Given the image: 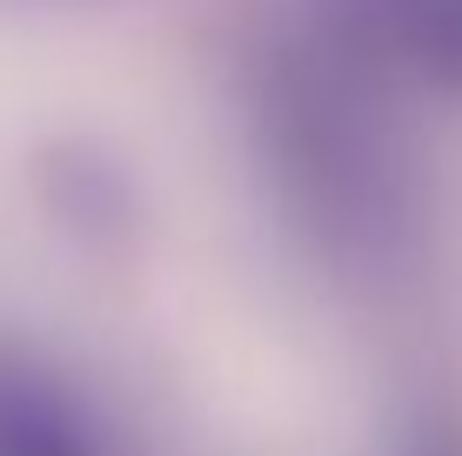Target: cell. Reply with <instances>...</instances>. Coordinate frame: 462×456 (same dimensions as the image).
<instances>
[{
  "label": "cell",
  "instance_id": "obj_1",
  "mask_svg": "<svg viewBox=\"0 0 462 456\" xmlns=\"http://www.w3.org/2000/svg\"><path fill=\"white\" fill-rule=\"evenodd\" d=\"M336 41L275 34L248 54V121L262 162L322 256L348 269H395L416 242L422 188L389 101Z\"/></svg>",
  "mask_w": 462,
  "mask_h": 456
},
{
  "label": "cell",
  "instance_id": "obj_2",
  "mask_svg": "<svg viewBox=\"0 0 462 456\" xmlns=\"http://www.w3.org/2000/svg\"><path fill=\"white\" fill-rule=\"evenodd\" d=\"M27 181H34V201L54 228H68L74 242L115 248L121 235H134L141 222V188L134 175L88 135H54L27 154Z\"/></svg>",
  "mask_w": 462,
  "mask_h": 456
},
{
  "label": "cell",
  "instance_id": "obj_3",
  "mask_svg": "<svg viewBox=\"0 0 462 456\" xmlns=\"http://www.w3.org/2000/svg\"><path fill=\"white\" fill-rule=\"evenodd\" d=\"M0 456H121L107 416L34 363H0Z\"/></svg>",
  "mask_w": 462,
  "mask_h": 456
},
{
  "label": "cell",
  "instance_id": "obj_4",
  "mask_svg": "<svg viewBox=\"0 0 462 456\" xmlns=\"http://www.w3.org/2000/svg\"><path fill=\"white\" fill-rule=\"evenodd\" d=\"M422 456H462V450H456V443H429Z\"/></svg>",
  "mask_w": 462,
  "mask_h": 456
}]
</instances>
